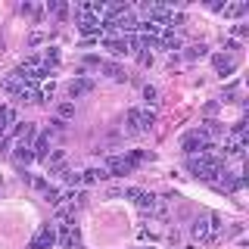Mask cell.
Wrapping results in <instances>:
<instances>
[{"label":"cell","instance_id":"cell-2","mask_svg":"<svg viewBox=\"0 0 249 249\" xmlns=\"http://www.w3.org/2000/svg\"><path fill=\"white\" fill-rule=\"evenodd\" d=\"M124 124H128L131 134L150 131L153 124H156V112H150V109H128V115H124Z\"/></svg>","mask_w":249,"mask_h":249},{"label":"cell","instance_id":"cell-18","mask_svg":"<svg viewBox=\"0 0 249 249\" xmlns=\"http://www.w3.org/2000/svg\"><path fill=\"white\" fill-rule=\"evenodd\" d=\"M56 240H59V246H62V249H72V246L78 243V233H75L72 228H66V231H62V237H56Z\"/></svg>","mask_w":249,"mask_h":249},{"label":"cell","instance_id":"cell-10","mask_svg":"<svg viewBox=\"0 0 249 249\" xmlns=\"http://www.w3.org/2000/svg\"><path fill=\"white\" fill-rule=\"evenodd\" d=\"M78 31L90 37V35H100L103 28H100V19H97V16H81V19H78Z\"/></svg>","mask_w":249,"mask_h":249},{"label":"cell","instance_id":"cell-28","mask_svg":"<svg viewBox=\"0 0 249 249\" xmlns=\"http://www.w3.org/2000/svg\"><path fill=\"white\" fill-rule=\"evenodd\" d=\"M143 97H146V103H156V97H159V90L146 84V88H143Z\"/></svg>","mask_w":249,"mask_h":249},{"label":"cell","instance_id":"cell-16","mask_svg":"<svg viewBox=\"0 0 249 249\" xmlns=\"http://www.w3.org/2000/svg\"><path fill=\"white\" fill-rule=\"evenodd\" d=\"M100 69H103V72H106L109 78H112V81H124V78H128V72H124L122 66H115V62H103Z\"/></svg>","mask_w":249,"mask_h":249},{"label":"cell","instance_id":"cell-14","mask_svg":"<svg viewBox=\"0 0 249 249\" xmlns=\"http://www.w3.org/2000/svg\"><path fill=\"white\" fill-rule=\"evenodd\" d=\"M103 47L109 53H115V56H124V53H128V41H122V37H103Z\"/></svg>","mask_w":249,"mask_h":249},{"label":"cell","instance_id":"cell-21","mask_svg":"<svg viewBox=\"0 0 249 249\" xmlns=\"http://www.w3.org/2000/svg\"><path fill=\"white\" fill-rule=\"evenodd\" d=\"M16 119V109L13 106H0V131L6 128V122H13Z\"/></svg>","mask_w":249,"mask_h":249},{"label":"cell","instance_id":"cell-8","mask_svg":"<svg viewBox=\"0 0 249 249\" xmlns=\"http://www.w3.org/2000/svg\"><path fill=\"white\" fill-rule=\"evenodd\" d=\"M112 25H115V31H128V35H134L140 22H137V16H134V13L128 10V13H124V16H119V19H115Z\"/></svg>","mask_w":249,"mask_h":249},{"label":"cell","instance_id":"cell-31","mask_svg":"<svg viewBox=\"0 0 249 249\" xmlns=\"http://www.w3.org/2000/svg\"><path fill=\"white\" fill-rule=\"evenodd\" d=\"M84 66H88V69H100V66H103V62H100L97 56H84Z\"/></svg>","mask_w":249,"mask_h":249},{"label":"cell","instance_id":"cell-15","mask_svg":"<svg viewBox=\"0 0 249 249\" xmlns=\"http://www.w3.org/2000/svg\"><path fill=\"white\" fill-rule=\"evenodd\" d=\"M159 44L165 47V50H171V53H175V50H184V41L175 35V31H162V41Z\"/></svg>","mask_w":249,"mask_h":249},{"label":"cell","instance_id":"cell-4","mask_svg":"<svg viewBox=\"0 0 249 249\" xmlns=\"http://www.w3.org/2000/svg\"><path fill=\"white\" fill-rule=\"evenodd\" d=\"M53 246H56V228H50V224H44L28 243V249H53Z\"/></svg>","mask_w":249,"mask_h":249},{"label":"cell","instance_id":"cell-20","mask_svg":"<svg viewBox=\"0 0 249 249\" xmlns=\"http://www.w3.org/2000/svg\"><path fill=\"white\" fill-rule=\"evenodd\" d=\"M249 13V3H231V6H224V16H231V19H237V16H243Z\"/></svg>","mask_w":249,"mask_h":249},{"label":"cell","instance_id":"cell-26","mask_svg":"<svg viewBox=\"0 0 249 249\" xmlns=\"http://www.w3.org/2000/svg\"><path fill=\"white\" fill-rule=\"evenodd\" d=\"M62 181H66V184H81V175H78V171H72V168H69L66 175H62Z\"/></svg>","mask_w":249,"mask_h":249},{"label":"cell","instance_id":"cell-17","mask_svg":"<svg viewBox=\"0 0 249 249\" xmlns=\"http://www.w3.org/2000/svg\"><path fill=\"white\" fill-rule=\"evenodd\" d=\"M16 159H19V162H35L31 143H22V140H19V146H16Z\"/></svg>","mask_w":249,"mask_h":249},{"label":"cell","instance_id":"cell-32","mask_svg":"<svg viewBox=\"0 0 249 249\" xmlns=\"http://www.w3.org/2000/svg\"><path fill=\"white\" fill-rule=\"evenodd\" d=\"M233 35H237V37H243V35H249V25H237V28H233Z\"/></svg>","mask_w":249,"mask_h":249},{"label":"cell","instance_id":"cell-27","mask_svg":"<svg viewBox=\"0 0 249 249\" xmlns=\"http://www.w3.org/2000/svg\"><path fill=\"white\" fill-rule=\"evenodd\" d=\"M59 162H62V150H53L50 156H47V165H50V168H53V165H59Z\"/></svg>","mask_w":249,"mask_h":249},{"label":"cell","instance_id":"cell-11","mask_svg":"<svg viewBox=\"0 0 249 249\" xmlns=\"http://www.w3.org/2000/svg\"><path fill=\"white\" fill-rule=\"evenodd\" d=\"M31 153H35V159H47L50 156V134H41L31 140Z\"/></svg>","mask_w":249,"mask_h":249},{"label":"cell","instance_id":"cell-5","mask_svg":"<svg viewBox=\"0 0 249 249\" xmlns=\"http://www.w3.org/2000/svg\"><path fill=\"white\" fill-rule=\"evenodd\" d=\"M124 196H128V199H134L140 209H156V206H159L153 193H143V190H137V187H128V190H124Z\"/></svg>","mask_w":249,"mask_h":249},{"label":"cell","instance_id":"cell-23","mask_svg":"<svg viewBox=\"0 0 249 249\" xmlns=\"http://www.w3.org/2000/svg\"><path fill=\"white\" fill-rule=\"evenodd\" d=\"M143 159H146V153H140V150H134V153H128V156H124V162L131 165V171H134V168H137Z\"/></svg>","mask_w":249,"mask_h":249},{"label":"cell","instance_id":"cell-29","mask_svg":"<svg viewBox=\"0 0 249 249\" xmlns=\"http://www.w3.org/2000/svg\"><path fill=\"white\" fill-rule=\"evenodd\" d=\"M50 131H53V134H62V131H66V122H62V119H53L50 122Z\"/></svg>","mask_w":249,"mask_h":249},{"label":"cell","instance_id":"cell-13","mask_svg":"<svg viewBox=\"0 0 249 249\" xmlns=\"http://www.w3.org/2000/svg\"><path fill=\"white\" fill-rule=\"evenodd\" d=\"M212 66H215V72H221V75H231L233 69H237V62H233L231 56H224V53H218V56H212Z\"/></svg>","mask_w":249,"mask_h":249},{"label":"cell","instance_id":"cell-19","mask_svg":"<svg viewBox=\"0 0 249 249\" xmlns=\"http://www.w3.org/2000/svg\"><path fill=\"white\" fill-rule=\"evenodd\" d=\"M206 53H209V47H206V44H193V47H187L184 56H187V59H202Z\"/></svg>","mask_w":249,"mask_h":249},{"label":"cell","instance_id":"cell-7","mask_svg":"<svg viewBox=\"0 0 249 249\" xmlns=\"http://www.w3.org/2000/svg\"><path fill=\"white\" fill-rule=\"evenodd\" d=\"M224 178H218L215 187L218 190H228V193H237L240 187H243V178H237V171H221Z\"/></svg>","mask_w":249,"mask_h":249},{"label":"cell","instance_id":"cell-6","mask_svg":"<svg viewBox=\"0 0 249 249\" xmlns=\"http://www.w3.org/2000/svg\"><path fill=\"white\" fill-rule=\"evenodd\" d=\"M106 175H109V178H124V175H131V165L124 162V156H112V159H106Z\"/></svg>","mask_w":249,"mask_h":249},{"label":"cell","instance_id":"cell-22","mask_svg":"<svg viewBox=\"0 0 249 249\" xmlns=\"http://www.w3.org/2000/svg\"><path fill=\"white\" fill-rule=\"evenodd\" d=\"M56 112H59V119H62V122L72 119V115H75V103H69V100H66V103H59V106H56Z\"/></svg>","mask_w":249,"mask_h":249},{"label":"cell","instance_id":"cell-24","mask_svg":"<svg viewBox=\"0 0 249 249\" xmlns=\"http://www.w3.org/2000/svg\"><path fill=\"white\" fill-rule=\"evenodd\" d=\"M47 10H50L53 16H59V19H66V16H69V6L66 3H47Z\"/></svg>","mask_w":249,"mask_h":249},{"label":"cell","instance_id":"cell-1","mask_svg":"<svg viewBox=\"0 0 249 249\" xmlns=\"http://www.w3.org/2000/svg\"><path fill=\"white\" fill-rule=\"evenodd\" d=\"M221 218L218 215H206V218H196L193 221V237L202 240V243H215L218 237H221Z\"/></svg>","mask_w":249,"mask_h":249},{"label":"cell","instance_id":"cell-12","mask_svg":"<svg viewBox=\"0 0 249 249\" xmlns=\"http://www.w3.org/2000/svg\"><path fill=\"white\" fill-rule=\"evenodd\" d=\"M199 134L206 137V140L221 137V134H224V124H221V122H215V119H209V122H202V124H199Z\"/></svg>","mask_w":249,"mask_h":249},{"label":"cell","instance_id":"cell-3","mask_svg":"<svg viewBox=\"0 0 249 249\" xmlns=\"http://www.w3.org/2000/svg\"><path fill=\"white\" fill-rule=\"evenodd\" d=\"M181 150L187 156H202V153H212L215 146H212V140H206L199 131H187V134L181 137Z\"/></svg>","mask_w":249,"mask_h":249},{"label":"cell","instance_id":"cell-9","mask_svg":"<svg viewBox=\"0 0 249 249\" xmlns=\"http://www.w3.org/2000/svg\"><path fill=\"white\" fill-rule=\"evenodd\" d=\"M93 90V81L90 78H75L72 84H69V97L78 100V97H84V93H90Z\"/></svg>","mask_w":249,"mask_h":249},{"label":"cell","instance_id":"cell-25","mask_svg":"<svg viewBox=\"0 0 249 249\" xmlns=\"http://www.w3.org/2000/svg\"><path fill=\"white\" fill-rule=\"evenodd\" d=\"M44 196H47V199H50V202H53V206H59V202H62V193L56 190V187H47V190H44Z\"/></svg>","mask_w":249,"mask_h":249},{"label":"cell","instance_id":"cell-30","mask_svg":"<svg viewBox=\"0 0 249 249\" xmlns=\"http://www.w3.org/2000/svg\"><path fill=\"white\" fill-rule=\"evenodd\" d=\"M137 59H140V66H153V53H143V50H140Z\"/></svg>","mask_w":249,"mask_h":249}]
</instances>
